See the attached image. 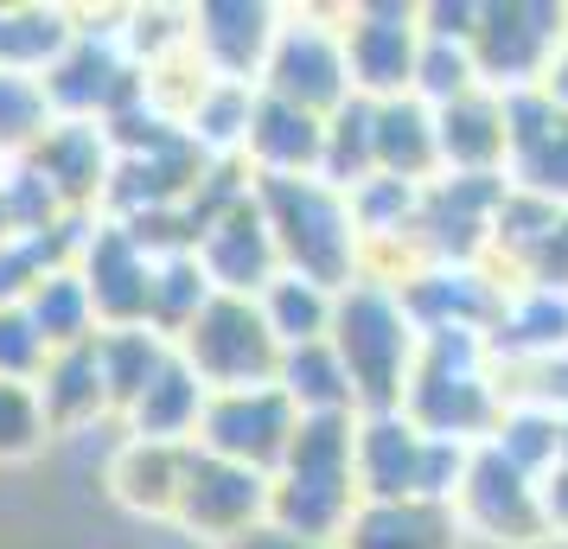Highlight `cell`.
<instances>
[{
    "mask_svg": "<svg viewBox=\"0 0 568 549\" xmlns=\"http://www.w3.org/2000/svg\"><path fill=\"white\" fill-rule=\"evenodd\" d=\"M562 460H568V416H562Z\"/></svg>",
    "mask_w": 568,
    "mask_h": 549,
    "instance_id": "obj_41",
    "label": "cell"
},
{
    "mask_svg": "<svg viewBox=\"0 0 568 549\" xmlns=\"http://www.w3.org/2000/svg\"><path fill=\"white\" fill-rule=\"evenodd\" d=\"M320 160H326V122L307 115V109H294V103L256 96L250 141H243V166L256 180H320Z\"/></svg>",
    "mask_w": 568,
    "mask_h": 549,
    "instance_id": "obj_20",
    "label": "cell"
},
{
    "mask_svg": "<svg viewBox=\"0 0 568 549\" xmlns=\"http://www.w3.org/2000/svg\"><path fill=\"white\" fill-rule=\"evenodd\" d=\"M568 32V7L549 0H479V32H473V64L491 96L537 90L549 58Z\"/></svg>",
    "mask_w": 568,
    "mask_h": 549,
    "instance_id": "obj_8",
    "label": "cell"
},
{
    "mask_svg": "<svg viewBox=\"0 0 568 549\" xmlns=\"http://www.w3.org/2000/svg\"><path fill=\"white\" fill-rule=\"evenodd\" d=\"M268 505H275V479H268V472H250V467H236V460H217L205 447H192L173 523L224 549V543H236L243 530L268 523Z\"/></svg>",
    "mask_w": 568,
    "mask_h": 549,
    "instance_id": "obj_10",
    "label": "cell"
},
{
    "mask_svg": "<svg viewBox=\"0 0 568 549\" xmlns=\"http://www.w3.org/2000/svg\"><path fill=\"white\" fill-rule=\"evenodd\" d=\"M505 294L511 282L491 268V262H473V268H447V262H428L403 282V301L422 333H486L505 314Z\"/></svg>",
    "mask_w": 568,
    "mask_h": 549,
    "instance_id": "obj_14",
    "label": "cell"
},
{
    "mask_svg": "<svg viewBox=\"0 0 568 549\" xmlns=\"http://www.w3.org/2000/svg\"><path fill=\"white\" fill-rule=\"evenodd\" d=\"M517 288H549V294H568V211L549 217V231L530 243V256L517 262L511 275Z\"/></svg>",
    "mask_w": 568,
    "mask_h": 549,
    "instance_id": "obj_38",
    "label": "cell"
},
{
    "mask_svg": "<svg viewBox=\"0 0 568 549\" xmlns=\"http://www.w3.org/2000/svg\"><path fill=\"white\" fill-rule=\"evenodd\" d=\"M345 64L364 103L415 96L422 64V7H345Z\"/></svg>",
    "mask_w": 568,
    "mask_h": 549,
    "instance_id": "obj_13",
    "label": "cell"
},
{
    "mask_svg": "<svg viewBox=\"0 0 568 549\" xmlns=\"http://www.w3.org/2000/svg\"><path fill=\"white\" fill-rule=\"evenodd\" d=\"M180 358L199 370V384L211 396H224V390H262V384H275L282 345H275V333H268V319H262L256 301L217 294L205 314L185 326Z\"/></svg>",
    "mask_w": 568,
    "mask_h": 549,
    "instance_id": "obj_7",
    "label": "cell"
},
{
    "mask_svg": "<svg viewBox=\"0 0 568 549\" xmlns=\"http://www.w3.org/2000/svg\"><path fill=\"white\" fill-rule=\"evenodd\" d=\"M256 307H262V319H268L275 345H282V352H301V345L333 339L338 294L320 288V282H307V275H287V268H282V275L256 294Z\"/></svg>",
    "mask_w": 568,
    "mask_h": 549,
    "instance_id": "obj_29",
    "label": "cell"
},
{
    "mask_svg": "<svg viewBox=\"0 0 568 549\" xmlns=\"http://www.w3.org/2000/svg\"><path fill=\"white\" fill-rule=\"evenodd\" d=\"M301 435V409L282 396V384H262V390H224L205 403L199 421V447L217 460H236L250 472H282L287 447Z\"/></svg>",
    "mask_w": 568,
    "mask_h": 549,
    "instance_id": "obj_9",
    "label": "cell"
},
{
    "mask_svg": "<svg viewBox=\"0 0 568 549\" xmlns=\"http://www.w3.org/2000/svg\"><path fill=\"white\" fill-rule=\"evenodd\" d=\"M154 268L160 262L129 236V224H97V236L83 243V288H90V307H97L103 333L148 326V314H154Z\"/></svg>",
    "mask_w": 568,
    "mask_h": 549,
    "instance_id": "obj_15",
    "label": "cell"
},
{
    "mask_svg": "<svg viewBox=\"0 0 568 549\" xmlns=\"http://www.w3.org/2000/svg\"><path fill=\"white\" fill-rule=\"evenodd\" d=\"M52 134V96L27 71H0V154H32Z\"/></svg>",
    "mask_w": 568,
    "mask_h": 549,
    "instance_id": "obj_34",
    "label": "cell"
},
{
    "mask_svg": "<svg viewBox=\"0 0 568 549\" xmlns=\"http://www.w3.org/2000/svg\"><path fill=\"white\" fill-rule=\"evenodd\" d=\"M97 358H103L109 409H115V416H129L134 403L148 396V384L180 358V345L160 339L154 326H122V333H97Z\"/></svg>",
    "mask_w": 568,
    "mask_h": 549,
    "instance_id": "obj_27",
    "label": "cell"
},
{
    "mask_svg": "<svg viewBox=\"0 0 568 549\" xmlns=\"http://www.w3.org/2000/svg\"><path fill=\"white\" fill-rule=\"evenodd\" d=\"M568 352V294H549V288H517L505 294V314L491 326V358L505 370H530V365H549Z\"/></svg>",
    "mask_w": 568,
    "mask_h": 549,
    "instance_id": "obj_22",
    "label": "cell"
},
{
    "mask_svg": "<svg viewBox=\"0 0 568 549\" xmlns=\"http://www.w3.org/2000/svg\"><path fill=\"white\" fill-rule=\"evenodd\" d=\"M192 256L205 262L211 288L236 294V301H256V294L282 275V250H275V236H268V217H262L256 192L236 199L217 224H205V236H199Z\"/></svg>",
    "mask_w": 568,
    "mask_h": 549,
    "instance_id": "obj_18",
    "label": "cell"
},
{
    "mask_svg": "<svg viewBox=\"0 0 568 549\" xmlns=\"http://www.w3.org/2000/svg\"><path fill=\"white\" fill-rule=\"evenodd\" d=\"M403 416L454 447L491 441V428L505 416V370L491 358L486 333H422V358H415Z\"/></svg>",
    "mask_w": 568,
    "mask_h": 549,
    "instance_id": "obj_1",
    "label": "cell"
},
{
    "mask_svg": "<svg viewBox=\"0 0 568 549\" xmlns=\"http://www.w3.org/2000/svg\"><path fill=\"white\" fill-rule=\"evenodd\" d=\"M52 435L39 384H0V460H27Z\"/></svg>",
    "mask_w": 568,
    "mask_h": 549,
    "instance_id": "obj_36",
    "label": "cell"
},
{
    "mask_svg": "<svg viewBox=\"0 0 568 549\" xmlns=\"http://www.w3.org/2000/svg\"><path fill=\"white\" fill-rule=\"evenodd\" d=\"M537 505H542V537H562L568 543V460H556L537 479Z\"/></svg>",
    "mask_w": 568,
    "mask_h": 549,
    "instance_id": "obj_39",
    "label": "cell"
},
{
    "mask_svg": "<svg viewBox=\"0 0 568 549\" xmlns=\"http://www.w3.org/2000/svg\"><path fill=\"white\" fill-rule=\"evenodd\" d=\"M491 447L511 467H524L530 479H542V472L562 460V416L542 409V403H505V416L491 428Z\"/></svg>",
    "mask_w": 568,
    "mask_h": 549,
    "instance_id": "obj_33",
    "label": "cell"
},
{
    "mask_svg": "<svg viewBox=\"0 0 568 549\" xmlns=\"http://www.w3.org/2000/svg\"><path fill=\"white\" fill-rule=\"evenodd\" d=\"M185 460L192 447H160V441H122L109 460V492L122 498L141 518H166L180 511V486H185Z\"/></svg>",
    "mask_w": 568,
    "mask_h": 549,
    "instance_id": "obj_25",
    "label": "cell"
},
{
    "mask_svg": "<svg viewBox=\"0 0 568 549\" xmlns=\"http://www.w3.org/2000/svg\"><path fill=\"white\" fill-rule=\"evenodd\" d=\"M275 384H282V396L301 409V416H358V396H352V377H345V365H338L333 339L282 352Z\"/></svg>",
    "mask_w": 568,
    "mask_h": 549,
    "instance_id": "obj_30",
    "label": "cell"
},
{
    "mask_svg": "<svg viewBox=\"0 0 568 549\" xmlns=\"http://www.w3.org/2000/svg\"><path fill=\"white\" fill-rule=\"evenodd\" d=\"M282 13L275 7H250V0H205L192 13V52L217 83H250L262 90V64L275 52Z\"/></svg>",
    "mask_w": 568,
    "mask_h": 549,
    "instance_id": "obj_17",
    "label": "cell"
},
{
    "mask_svg": "<svg viewBox=\"0 0 568 549\" xmlns=\"http://www.w3.org/2000/svg\"><path fill=\"white\" fill-rule=\"evenodd\" d=\"M333 352H338V365H345V377H352L358 416L403 409L415 358H422V326H415L403 288L371 282V275H358L352 288H338Z\"/></svg>",
    "mask_w": 568,
    "mask_h": 549,
    "instance_id": "obj_2",
    "label": "cell"
},
{
    "mask_svg": "<svg viewBox=\"0 0 568 549\" xmlns=\"http://www.w3.org/2000/svg\"><path fill=\"white\" fill-rule=\"evenodd\" d=\"M205 403L211 390L199 384V370L173 358V365L160 370L148 396L134 403L129 416V441H160V447H199V421H205Z\"/></svg>",
    "mask_w": 568,
    "mask_h": 549,
    "instance_id": "obj_24",
    "label": "cell"
},
{
    "mask_svg": "<svg viewBox=\"0 0 568 549\" xmlns=\"http://www.w3.org/2000/svg\"><path fill=\"white\" fill-rule=\"evenodd\" d=\"M435 129H440V180H505V160H511L505 96L473 90L460 103L435 109Z\"/></svg>",
    "mask_w": 568,
    "mask_h": 549,
    "instance_id": "obj_19",
    "label": "cell"
},
{
    "mask_svg": "<svg viewBox=\"0 0 568 549\" xmlns=\"http://www.w3.org/2000/svg\"><path fill=\"white\" fill-rule=\"evenodd\" d=\"M505 122H511L505 180L542 205L568 211V109H556L542 90H517L505 96Z\"/></svg>",
    "mask_w": 568,
    "mask_h": 549,
    "instance_id": "obj_16",
    "label": "cell"
},
{
    "mask_svg": "<svg viewBox=\"0 0 568 549\" xmlns=\"http://www.w3.org/2000/svg\"><path fill=\"white\" fill-rule=\"evenodd\" d=\"M473 90H486V83H479V64H473V45H454V39H428V32H422L415 103L447 109V103H460V96H473Z\"/></svg>",
    "mask_w": 568,
    "mask_h": 549,
    "instance_id": "obj_35",
    "label": "cell"
},
{
    "mask_svg": "<svg viewBox=\"0 0 568 549\" xmlns=\"http://www.w3.org/2000/svg\"><path fill=\"white\" fill-rule=\"evenodd\" d=\"M262 96L275 103H294L307 115H333L345 109L358 90H352V64H345V13H282V32H275V52L262 64Z\"/></svg>",
    "mask_w": 568,
    "mask_h": 549,
    "instance_id": "obj_6",
    "label": "cell"
},
{
    "mask_svg": "<svg viewBox=\"0 0 568 549\" xmlns=\"http://www.w3.org/2000/svg\"><path fill=\"white\" fill-rule=\"evenodd\" d=\"M358 416H301V435L275 472L268 523H282L307 543H338L358 518Z\"/></svg>",
    "mask_w": 568,
    "mask_h": 549,
    "instance_id": "obj_3",
    "label": "cell"
},
{
    "mask_svg": "<svg viewBox=\"0 0 568 549\" xmlns=\"http://www.w3.org/2000/svg\"><path fill=\"white\" fill-rule=\"evenodd\" d=\"M377 173L403 185L440 180V129L428 103H415V96L377 103Z\"/></svg>",
    "mask_w": 568,
    "mask_h": 549,
    "instance_id": "obj_26",
    "label": "cell"
},
{
    "mask_svg": "<svg viewBox=\"0 0 568 549\" xmlns=\"http://www.w3.org/2000/svg\"><path fill=\"white\" fill-rule=\"evenodd\" d=\"M224 549H333V543H307V537H294L282 523H256V530H243V537L224 543Z\"/></svg>",
    "mask_w": 568,
    "mask_h": 549,
    "instance_id": "obj_40",
    "label": "cell"
},
{
    "mask_svg": "<svg viewBox=\"0 0 568 549\" xmlns=\"http://www.w3.org/2000/svg\"><path fill=\"white\" fill-rule=\"evenodd\" d=\"M27 160L52 180V192L64 199L71 217H78L83 205L109 199V180H115V148H109L103 122H52V134H45Z\"/></svg>",
    "mask_w": 568,
    "mask_h": 549,
    "instance_id": "obj_21",
    "label": "cell"
},
{
    "mask_svg": "<svg viewBox=\"0 0 568 549\" xmlns=\"http://www.w3.org/2000/svg\"><path fill=\"white\" fill-rule=\"evenodd\" d=\"M320 180L338 192H358L364 180H377V103L352 96L345 109L326 115V160H320Z\"/></svg>",
    "mask_w": 568,
    "mask_h": 549,
    "instance_id": "obj_31",
    "label": "cell"
},
{
    "mask_svg": "<svg viewBox=\"0 0 568 549\" xmlns=\"http://www.w3.org/2000/svg\"><path fill=\"white\" fill-rule=\"evenodd\" d=\"M52 365V345L39 339L27 307H0V384H32Z\"/></svg>",
    "mask_w": 568,
    "mask_h": 549,
    "instance_id": "obj_37",
    "label": "cell"
},
{
    "mask_svg": "<svg viewBox=\"0 0 568 549\" xmlns=\"http://www.w3.org/2000/svg\"><path fill=\"white\" fill-rule=\"evenodd\" d=\"M460 518L454 505L435 498H403V505H358L333 549H460Z\"/></svg>",
    "mask_w": 568,
    "mask_h": 549,
    "instance_id": "obj_23",
    "label": "cell"
},
{
    "mask_svg": "<svg viewBox=\"0 0 568 549\" xmlns=\"http://www.w3.org/2000/svg\"><path fill=\"white\" fill-rule=\"evenodd\" d=\"M39 403H45V421L58 435L83 428L90 416L109 409V384H103V358H97V339L71 345V352H52V365L39 377Z\"/></svg>",
    "mask_w": 568,
    "mask_h": 549,
    "instance_id": "obj_28",
    "label": "cell"
},
{
    "mask_svg": "<svg viewBox=\"0 0 568 549\" xmlns=\"http://www.w3.org/2000/svg\"><path fill=\"white\" fill-rule=\"evenodd\" d=\"M256 205L282 250L287 275H307L320 288H352L364 275V236L352 217V192L326 180H256Z\"/></svg>",
    "mask_w": 568,
    "mask_h": 549,
    "instance_id": "obj_4",
    "label": "cell"
},
{
    "mask_svg": "<svg viewBox=\"0 0 568 549\" xmlns=\"http://www.w3.org/2000/svg\"><path fill=\"white\" fill-rule=\"evenodd\" d=\"M20 307H27V319L39 326V339L52 345V352H71V345L97 339V307H90V288H83L78 268H58V275H45V282L20 301Z\"/></svg>",
    "mask_w": 568,
    "mask_h": 549,
    "instance_id": "obj_32",
    "label": "cell"
},
{
    "mask_svg": "<svg viewBox=\"0 0 568 549\" xmlns=\"http://www.w3.org/2000/svg\"><path fill=\"white\" fill-rule=\"evenodd\" d=\"M466 460H473V447L422 435L403 409L358 416V492H364V505H403V498L454 505V492H460V479H466Z\"/></svg>",
    "mask_w": 568,
    "mask_h": 549,
    "instance_id": "obj_5",
    "label": "cell"
},
{
    "mask_svg": "<svg viewBox=\"0 0 568 549\" xmlns=\"http://www.w3.org/2000/svg\"><path fill=\"white\" fill-rule=\"evenodd\" d=\"M454 518H460L466 537H486V543H511V549L542 543L537 479L524 467H511L491 441H479L473 460H466V479L454 492Z\"/></svg>",
    "mask_w": 568,
    "mask_h": 549,
    "instance_id": "obj_11",
    "label": "cell"
},
{
    "mask_svg": "<svg viewBox=\"0 0 568 549\" xmlns=\"http://www.w3.org/2000/svg\"><path fill=\"white\" fill-rule=\"evenodd\" d=\"M511 180H435L422 185V217H415V256L447 262V268H473L491 262V224L505 205Z\"/></svg>",
    "mask_w": 568,
    "mask_h": 549,
    "instance_id": "obj_12",
    "label": "cell"
}]
</instances>
